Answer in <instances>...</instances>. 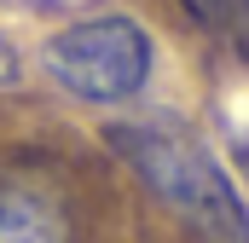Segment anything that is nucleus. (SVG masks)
Returning <instances> with one entry per match:
<instances>
[{
    "label": "nucleus",
    "instance_id": "obj_1",
    "mask_svg": "<svg viewBox=\"0 0 249 243\" xmlns=\"http://www.w3.org/2000/svg\"><path fill=\"white\" fill-rule=\"evenodd\" d=\"M105 145H110L180 220H191L209 243H249L244 197L232 191L226 168L203 151V139H197L191 127H180L174 116L110 122V127H105Z\"/></svg>",
    "mask_w": 249,
    "mask_h": 243
},
{
    "label": "nucleus",
    "instance_id": "obj_4",
    "mask_svg": "<svg viewBox=\"0 0 249 243\" xmlns=\"http://www.w3.org/2000/svg\"><path fill=\"white\" fill-rule=\"evenodd\" d=\"M186 12L203 23V29L226 35V41L249 58V0H186Z\"/></svg>",
    "mask_w": 249,
    "mask_h": 243
},
{
    "label": "nucleus",
    "instance_id": "obj_3",
    "mask_svg": "<svg viewBox=\"0 0 249 243\" xmlns=\"http://www.w3.org/2000/svg\"><path fill=\"white\" fill-rule=\"evenodd\" d=\"M0 243H70V208L47 180H0Z\"/></svg>",
    "mask_w": 249,
    "mask_h": 243
},
{
    "label": "nucleus",
    "instance_id": "obj_5",
    "mask_svg": "<svg viewBox=\"0 0 249 243\" xmlns=\"http://www.w3.org/2000/svg\"><path fill=\"white\" fill-rule=\"evenodd\" d=\"M12 81H18V52L0 41V87H12Z\"/></svg>",
    "mask_w": 249,
    "mask_h": 243
},
{
    "label": "nucleus",
    "instance_id": "obj_2",
    "mask_svg": "<svg viewBox=\"0 0 249 243\" xmlns=\"http://www.w3.org/2000/svg\"><path fill=\"white\" fill-rule=\"evenodd\" d=\"M41 64L64 93H75L87 104H122L151 75V35L122 12L81 17L41 47Z\"/></svg>",
    "mask_w": 249,
    "mask_h": 243
}]
</instances>
